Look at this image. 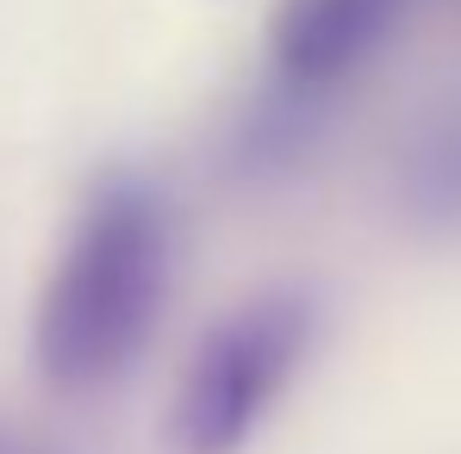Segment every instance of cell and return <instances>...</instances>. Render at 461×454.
<instances>
[{"label": "cell", "instance_id": "cell-2", "mask_svg": "<svg viewBox=\"0 0 461 454\" xmlns=\"http://www.w3.org/2000/svg\"><path fill=\"white\" fill-rule=\"evenodd\" d=\"M312 311L306 293H262L237 305L206 330L187 374L168 405V436L181 454H230L249 442V430L268 417L281 386L300 374L312 349Z\"/></svg>", "mask_w": 461, "mask_h": 454}, {"label": "cell", "instance_id": "cell-4", "mask_svg": "<svg viewBox=\"0 0 461 454\" xmlns=\"http://www.w3.org/2000/svg\"><path fill=\"white\" fill-rule=\"evenodd\" d=\"M405 200L424 218H461V112L424 131V144L405 162Z\"/></svg>", "mask_w": 461, "mask_h": 454}, {"label": "cell", "instance_id": "cell-3", "mask_svg": "<svg viewBox=\"0 0 461 454\" xmlns=\"http://www.w3.org/2000/svg\"><path fill=\"white\" fill-rule=\"evenodd\" d=\"M411 0H281L275 13V87L300 100H330L405 19Z\"/></svg>", "mask_w": 461, "mask_h": 454}, {"label": "cell", "instance_id": "cell-1", "mask_svg": "<svg viewBox=\"0 0 461 454\" xmlns=\"http://www.w3.org/2000/svg\"><path fill=\"white\" fill-rule=\"evenodd\" d=\"M168 293V206L150 181L113 174L81 206L38 299V368L57 392H94L131 368Z\"/></svg>", "mask_w": 461, "mask_h": 454}]
</instances>
